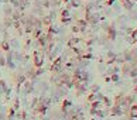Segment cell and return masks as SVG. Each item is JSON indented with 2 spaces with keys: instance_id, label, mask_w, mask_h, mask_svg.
Masks as SVG:
<instances>
[{
  "instance_id": "obj_2",
  "label": "cell",
  "mask_w": 137,
  "mask_h": 120,
  "mask_svg": "<svg viewBox=\"0 0 137 120\" xmlns=\"http://www.w3.org/2000/svg\"><path fill=\"white\" fill-rule=\"evenodd\" d=\"M123 4H124L126 9H132V3H130L129 0H123Z\"/></svg>"
},
{
  "instance_id": "obj_3",
  "label": "cell",
  "mask_w": 137,
  "mask_h": 120,
  "mask_svg": "<svg viewBox=\"0 0 137 120\" xmlns=\"http://www.w3.org/2000/svg\"><path fill=\"white\" fill-rule=\"evenodd\" d=\"M132 116H133V117H137V106H133V109H132Z\"/></svg>"
},
{
  "instance_id": "obj_6",
  "label": "cell",
  "mask_w": 137,
  "mask_h": 120,
  "mask_svg": "<svg viewBox=\"0 0 137 120\" xmlns=\"http://www.w3.org/2000/svg\"><path fill=\"white\" fill-rule=\"evenodd\" d=\"M133 38L137 41V30H136V31H133Z\"/></svg>"
},
{
  "instance_id": "obj_4",
  "label": "cell",
  "mask_w": 137,
  "mask_h": 120,
  "mask_svg": "<svg viewBox=\"0 0 137 120\" xmlns=\"http://www.w3.org/2000/svg\"><path fill=\"white\" fill-rule=\"evenodd\" d=\"M1 48H3V50H9V44L6 43V41L4 43H1Z\"/></svg>"
},
{
  "instance_id": "obj_5",
  "label": "cell",
  "mask_w": 137,
  "mask_h": 120,
  "mask_svg": "<svg viewBox=\"0 0 137 120\" xmlns=\"http://www.w3.org/2000/svg\"><path fill=\"white\" fill-rule=\"evenodd\" d=\"M62 16H64V18H68V17H69V13H68V11H64Z\"/></svg>"
},
{
  "instance_id": "obj_1",
  "label": "cell",
  "mask_w": 137,
  "mask_h": 120,
  "mask_svg": "<svg viewBox=\"0 0 137 120\" xmlns=\"http://www.w3.org/2000/svg\"><path fill=\"white\" fill-rule=\"evenodd\" d=\"M34 62H36L37 66H40V65L43 64V54H41L40 51H37L36 54H34Z\"/></svg>"
}]
</instances>
